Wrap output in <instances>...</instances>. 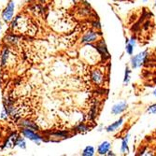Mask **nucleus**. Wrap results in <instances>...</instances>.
<instances>
[{
    "instance_id": "nucleus-10",
    "label": "nucleus",
    "mask_w": 156,
    "mask_h": 156,
    "mask_svg": "<svg viewBox=\"0 0 156 156\" xmlns=\"http://www.w3.org/2000/svg\"><path fill=\"white\" fill-rule=\"evenodd\" d=\"M128 141H129V134H127L122 140V146H121V151L122 153H128L129 152V147H128Z\"/></svg>"
},
{
    "instance_id": "nucleus-15",
    "label": "nucleus",
    "mask_w": 156,
    "mask_h": 156,
    "mask_svg": "<svg viewBox=\"0 0 156 156\" xmlns=\"http://www.w3.org/2000/svg\"><path fill=\"white\" fill-rule=\"evenodd\" d=\"M15 145H18L20 148H22V149H25V141H24V139L23 138H22V137H20V138H17V140H16V143H15Z\"/></svg>"
},
{
    "instance_id": "nucleus-14",
    "label": "nucleus",
    "mask_w": 156,
    "mask_h": 156,
    "mask_svg": "<svg viewBox=\"0 0 156 156\" xmlns=\"http://www.w3.org/2000/svg\"><path fill=\"white\" fill-rule=\"evenodd\" d=\"M134 48H135L134 45L130 44L129 42H125V51H126V52L128 53L129 55H132V54H133V52H134Z\"/></svg>"
},
{
    "instance_id": "nucleus-21",
    "label": "nucleus",
    "mask_w": 156,
    "mask_h": 156,
    "mask_svg": "<svg viewBox=\"0 0 156 156\" xmlns=\"http://www.w3.org/2000/svg\"><path fill=\"white\" fill-rule=\"evenodd\" d=\"M152 94H153V96H154V97H156V89H155V90L153 91V93H152Z\"/></svg>"
},
{
    "instance_id": "nucleus-4",
    "label": "nucleus",
    "mask_w": 156,
    "mask_h": 156,
    "mask_svg": "<svg viewBox=\"0 0 156 156\" xmlns=\"http://www.w3.org/2000/svg\"><path fill=\"white\" fill-rule=\"evenodd\" d=\"M99 37V34L95 31H88L85 33L84 36L81 37V43L82 44H90L93 42L96 41Z\"/></svg>"
},
{
    "instance_id": "nucleus-11",
    "label": "nucleus",
    "mask_w": 156,
    "mask_h": 156,
    "mask_svg": "<svg viewBox=\"0 0 156 156\" xmlns=\"http://www.w3.org/2000/svg\"><path fill=\"white\" fill-rule=\"evenodd\" d=\"M94 148L93 146H87V147H85L84 150L82 151V153L81 155L82 156H93L94 155Z\"/></svg>"
},
{
    "instance_id": "nucleus-19",
    "label": "nucleus",
    "mask_w": 156,
    "mask_h": 156,
    "mask_svg": "<svg viewBox=\"0 0 156 156\" xmlns=\"http://www.w3.org/2000/svg\"><path fill=\"white\" fill-rule=\"evenodd\" d=\"M93 24H94V27L96 28V29H100L101 28V25H100V23H99V22H94Z\"/></svg>"
},
{
    "instance_id": "nucleus-25",
    "label": "nucleus",
    "mask_w": 156,
    "mask_h": 156,
    "mask_svg": "<svg viewBox=\"0 0 156 156\" xmlns=\"http://www.w3.org/2000/svg\"><path fill=\"white\" fill-rule=\"evenodd\" d=\"M40 1H46V0H40Z\"/></svg>"
},
{
    "instance_id": "nucleus-9",
    "label": "nucleus",
    "mask_w": 156,
    "mask_h": 156,
    "mask_svg": "<svg viewBox=\"0 0 156 156\" xmlns=\"http://www.w3.org/2000/svg\"><path fill=\"white\" fill-rule=\"evenodd\" d=\"M122 122H123V118H120L116 122H112L111 124H109L106 128V131L108 133H112V132L116 131L119 128V127L122 124Z\"/></svg>"
},
{
    "instance_id": "nucleus-22",
    "label": "nucleus",
    "mask_w": 156,
    "mask_h": 156,
    "mask_svg": "<svg viewBox=\"0 0 156 156\" xmlns=\"http://www.w3.org/2000/svg\"><path fill=\"white\" fill-rule=\"evenodd\" d=\"M147 1H148V0H142V2H143V3H147Z\"/></svg>"
},
{
    "instance_id": "nucleus-24",
    "label": "nucleus",
    "mask_w": 156,
    "mask_h": 156,
    "mask_svg": "<svg viewBox=\"0 0 156 156\" xmlns=\"http://www.w3.org/2000/svg\"><path fill=\"white\" fill-rule=\"evenodd\" d=\"M154 6L156 7V0H155V4H154Z\"/></svg>"
},
{
    "instance_id": "nucleus-8",
    "label": "nucleus",
    "mask_w": 156,
    "mask_h": 156,
    "mask_svg": "<svg viewBox=\"0 0 156 156\" xmlns=\"http://www.w3.org/2000/svg\"><path fill=\"white\" fill-rule=\"evenodd\" d=\"M110 146H111V144L109 141H108V140L103 141V142H101L97 147V153L99 155H106L108 152Z\"/></svg>"
},
{
    "instance_id": "nucleus-5",
    "label": "nucleus",
    "mask_w": 156,
    "mask_h": 156,
    "mask_svg": "<svg viewBox=\"0 0 156 156\" xmlns=\"http://www.w3.org/2000/svg\"><path fill=\"white\" fill-rule=\"evenodd\" d=\"M94 48L96 49V51H98V53L100 54L101 56H103V57H106V58H109V53H108L107 45H106L105 41L103 39L99 40L96 43V45L94 46Z\"/></svg>"
},
{
    "instance_id": "nucleus-18",
    "label": "nucleus",
    "mask_w": 156,
    "mask_h": 156,
    "mask_svg": "<svg viewBox=\"0 0 156 156\" xmlns=\"http://www.w3.org/2000/svg\"><path fill=\"white\" fill-rule=\"evenodd\" d=\"M77 130L79 132H87L88 131V127L84 124H80L78 127H77Z\"/></svg>"
},
{
    "instance_id": "nucleus-12",
    "label": "nucleus",
    "mask_w": 156,
    "mask_h": 156,
    "mask_svg": "<svg viewBox=\"0 0 156 156\" xmlns=\"http://www.w3.org/2000/svg\"><path fill=\"white\" fill-rule=\"evenodd\" d=\"M130 75H131V70L128 66L125 67V71H124V78H123V84L126 85L128 84L130 81Z\"/></svg>"
},
{
    "instance_id": "nucleus-23",
    "label": "nucleus",
    "mask_w": 156,
    "mask_h": 156,
    "mask_svg": "<svg viewBox=\"0 0 156 156\" xmlns=\"http://www.w3.org/2000/svg\"><path fill=\"white\" fill-rule=\"evenodd\" d=\"M114 1H122V0H114Z\"/></svg>"
},
{
    "instance_id": "nucleus-17",
    "label": "nucleus",
    "mask_w": 156,
    "mask_h": 156,
    "mask_svg": "<svg viewBox=\"0 0 156 156\" xmlns=\"http://www.w3.org/2000/svg\"><path fill=\"white\" fill-rule=\"evenodd\" d=\"M147 112L150 113V114H156V104L151 105V106L147 108Z\"/></svg>"
},
{
    "instance_id": "nucleus-2",
    "label": "nucleus",
    "mask_w": 156,
    "mask_h": 156,
    "mask_svg": "<svg viewBox=\"0 0 156 156\" xmlns=\"http://www.w3.org/2000/svg\"><path fill=\"white\" fill-rule=\"evenodd\" d=\"M14 8H15V4H14V2L9 1L2 12V18L5 22H10L12 20L13 13H14Z\"/></svg>"
},
{
    "instance_id": "nucleus-20",
    "label": "nucleus",
    "mask_w": 156,
    "mask_h": 156,
    "mask_svg": "<svg viewBox=\"0 0 156 156\" xmlns=\"http://www.w3.org/2000/svg\"><path fill=\"white\" fill-rule=\"evenodd\" d=\"M107 155H109V156H110V155H115V154H114V153H113L112 151H108V152L107 153Z\"/></svg>"
},
{
    "instance_id": "nucleus-16",
    "label": "nucleus",
    "mask_w": 156,
    "mask_h": 156,
    "mask_svg": "<svg viewBox=\"0 0 156 156\" xmlns=\"http://www.w3.org/2000/svg\"><path fill=\"white\" fill-rule=\"evenodd\" d=\"M8 57H9V50L8 49H5L3 51V53H2V65H6L7 63V60H8Z\"/></svg>"
},
{
    "instance_id": "nucleus-3",
    "label": "nucleus",
    "mask_w": 156,
    "mask_h": 156,
    "mask_svg": "<svg viewBox=\"0 0 156 156\" xmlns=\"http://www.w3.org/2000/svg\"><path fill=\"white\" fill-rule=\"evenodd\" d=\"M22 133H23V135L24 137H26V138H28V139H30V140L34 141V142L37 143V145L40 143V141L42 140V137H41L39 135L36 134L32 129L24 128V129L22 131Z\"/></svg>"
},
{
    "instance_id": "nucleus-6",
    "label": "nucleus",
    "mask_w": 156,
    "mask_h": 156,
    "mask_svg": "<svg viewBox=\"0 0 156 156\" xmlns=\"http://www.w3.org/2000/svg\"><path fill=\"white\" fill-rule=\"evenodd\" d=\"M127 108V103L126 101H121L117 104H115L111 108V114L112 115H119L123 111H125Z\"/></svg>"
},
{
    "instance_id": "nucleus-13",
    "label": "nucleus",
    "mask_w": 156,
    "mask_h": 156,
    "mask_svg": "<svg viewBox=\"0 0 156 156\" xmlns=\"http://www.w3.org/2000/svg\"><path fill=\"white\" fill-rule=\"evenodd\" d=\"M21 124H22L23 126H25L26 128H29V129H32V130L37 129V126L36 124H34L33 122H29V121H23Z\"/></svg>"
},
{
    "instance_id": "nucleus-7",
    "label": "nucleus",
    "mask_w": 156,
    "mask_h": 156,
    "mask_svg": "<svg viewBox=\"0 0 156 156\" xmlns=\"http://www.w3.org/2000/svg\"><path fill=\"white\" fill-rule=\"evenodd\" d=\"M91 79L92 80L97 84V85H100L103 83L104 81V76H103V73L100 71L99 69H94L92 73H91Z\"/></svg>"
},
{
    "instance_id": "nucleus-1",
    "label": "nucleus",
    "mask_w": 156,
    "mask_h": 156,
    "mask_svg": "<svg viewBox=\"0 0 156 156\" xmlns=\"http://www.w3.org/2000/svg\"><path fill=\"white\" fill-rule=\"evenodd\" d=\"M147 57H148V51H143L137 53L135 56H132V58L130 60L131 67L133 69H136L140 66H142L144 65V63L146 62Z\"/></svg>"
}]
</instances>
